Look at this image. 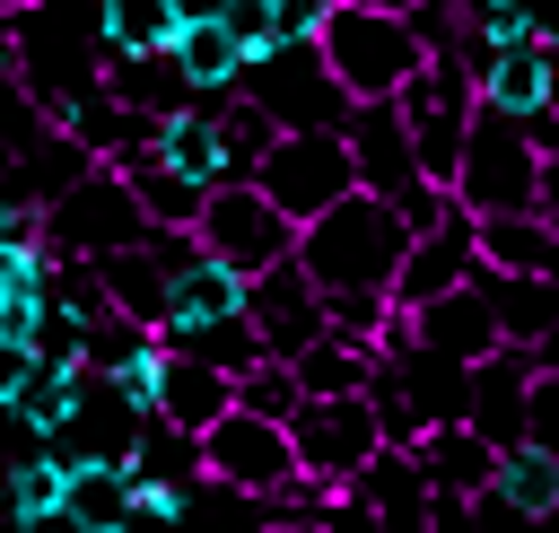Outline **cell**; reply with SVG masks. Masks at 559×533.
Returning a JSON list of instances; mask_svg holds the SVG:
<instances>
[{"label": "cell", "mask_w": 559, "mask_h": 533, "mask_svg": "<svg viewBox=\"0 0 559 533\" xmlns=\"http://www.w3.org/2000/svg\"><path fill=\"white\" fill-rule=\"evenodd\" d=\"M402 245H411V218L393 201H376V192H341L323 218L297 227V262H306V280L323 297H341V288H384L393 297Z\"/></svg>", "instance_id": "obj_1"}, {"label": "cell", "mask_w": 559, "mask_h": 533, "mask_svg": "<svg viewBox=\"0 0 559 533\" xmlns=\"http://www.w3.org/2000/svg\"><path fill=\"white\" fill-rule=\"evenodd\" d=\"M314 52H323V70L341 79V96L349 105H367V96H402V79L428 61V44H419V26L411 17H384V9H323V35H314Z\"/></svg>", "instance_id": "obj_2"}, {"label": "cell", "mask_w": 559, "mask_h": 533, "mask_svg": "<svg viewBox=\"0 0 559 533\" xmlns=\"http://www.w3.org/2000/svg\"><path fill=\"white\" fill-rule=\"evenodd\" d=\"M341 140H349V166H358V192H376V201H393V210H402L411 227H437V218L454 210V192L419 175V149H411V131H402V114H393V96H367V105H349V114H341Z\"/></svg>", "instance_id": "obj_3"}, {"label": "cell", "mask_w": 559, "mask_h": 533, "mask_svg": "<svg viewBox=\"0 0 559 533\" xmlns=\"http://www.w3.org/2000/svg\"><path fill=\"white\" fill-rule=\"evenodd\" d=\"M393 114H402V131H411V149H419V175L454 192V166H463L472 114H480V87H472L463 52H428V61H419V70L402 79Z\"/></svg>", "instance_id": "obj_4"}, {"label": "cell", "mask_w": 559, "mask_h": 533, "mask_svg": "<svg viewBox=\"0 0 559 533\" xmlns=\"http://www.w3.org/2000/svg\"><path fill=\"white\" fill-rule=\"evenodd\" d=\"M148 218H140V192L122 166H87L61 201H44V253H79V262H105L122 245H140Z\"/></svg>", "instance_id": "obj_5"}, {"label": "cell", "mask_w": 559, "mask_h": 533, "mask_svg": "<svg viewBox=\"0 0 559 533\" xmlns=\"http://www.w3.org/2000/svg\"><path fill=\"white\" fill-rule=\"evenodd\" d=\"M533 175H542V140L533 122H507V114H472V140H463V166H454V201L472 218L489 210H533Z\"/></svg>", "instance_id": "obj_6"}, {"label": "cell", "mask_w": 559, "mask_h": 533, "mask_svg": "<svg viewBox=\"0 0 559 533\" xmlns=\"http://www.w3.org/2000/svg\"><path fill=\"white\" fill-rule=\"evenodd\" d=\"M192 236H201V253H210V262H227V271H245V280L297 253V218H288L262 183H210V201H201Z\"/></svg>", "instance_id": "obj_7"}, {"label": "cell", "mask_w": 559, "mask_h": 533, "mask_svg": "<svg viewBox=\"0 0 559 533\" xmlns=\"http://www.w3.org/2000/svg\"><path fill=\"white\" fill-rule=\"evenodd\" d=\"M288 446H297V472L306 481L349 489L367 472V454L384 446V428H376V402L367 393H306L288 411Z\"/></svg>", "instance_id": "obj_8"}, {"label": "cell", "mask_w": 559, "mask_h": 533, "mask_svg": "<svg viewBox=\"0 0 559 533\" xmlns=\"http://www.w3.org/2000/svg\"><path fill=\"white\" fill-rule=\"evenodd\" d=\"M253 183L306 227V218H323L341 192H358V166H349V140H341V131H280V140L262 149Z\"/></svg>", "instance_id": "obj_9"}, {"label": "cell", "mask_w": 559, "mask_h": 533, "mask_svg": "<svg viewBox=\"0 0 559 533\" xmlns=\"http://www.w3.org/2000/svg\"><path fill=\"white\" fill-rule=\"evenodd\" d=\"M245 96H253L280 131H341V114H349V96H341V79L323 70L314 44H271V52L245 70Z\"/></svg>", "instance_id": "obj_10"}, {"label": "cell", "mask_w": 559, "mask_h": 533, "mask_svg": "<svg viewBox=\"0 0 559 533\" xmlns=\"http://www.w3.org/2000/svg\"><path fill=\"white\" fill-rule=\"evenodd\" d=\"M201 472L227 481V489H253V498H280L297 481V446H288V419H262V411H227L218 428H201Z\"/></svg>", "instance_id": "obj_11"}, {"label": "cell", "mask_w": 559, "mask_h": 533, "mask_svg": "<svg viewBox=\"0 0 559 533\" xmlns=\"http://www.w3.org/2000/svg\"><path fill=\"white\" fill-rule=\"evenodd\" d=\"M463 70H472V87H480L489 114H507V122H542L550 114V44L542 35H524V44L463 35Z\"/></svg>", "instance_id": "obj_12"}, {"label": "cell", "mask_w": 559, "mask_h": 533, "mask_svg": "<svg viewBox=\"0 0 559 533\" xmlns=\"http://www.w3.org/2000/svg\"><path fill=\"white\" fill-rule=\"evenodd\" d=\"M245 315H253V332H262V350H271V358H297L306 341H323V332H332V323H323V288L306 280V262H297V253L245 280Z\"/></svg>", "instance_id": "obj_13"}, {"label": "cell", "mask_w": 559, "mask_h": 533, "mask_svg": "<svg viewBox=\"0 0 559 533\" xmlns=\"http://www.w3.org/2000/svg\"><path fill=\"white\" fill-rule=\"evenodd\" d=\"M472 271H480V245H472V210L454 201L437 227H411V245H402V271H393V306L411 315V306H428V297L463 288Z\"/></svg>", "instance_id": "obj_14"}, {"label": "cell", "mask_w": 559, "mask_h": 533, "mask_svg": "<svg viewBox=\"0 0 559 533\" xmlns=\"http://www.w3.org/2000/svg\"><path fill=\"white\" fill-rule=\"evenodd\" d=\"M411 341H419V350H437V358H454V367H480L489 350H507V341H498V315H489L480 271H472L463 288H445V297L411 306Z\"/></svg>", "instance_id": "obj_15"}, {"label": "cell", "mask_w": 559, "mask_h": 533, "mask_svg": "<svg viewBox=\"0 0 559 533\" xmlns=\"http://www.w3.org/2000/svg\"><path fill=\"white\" fill-rule=\"evenodd\" d=\"M70 402H79V367H61V358H17V367L0 376V419H9L17 437H35V446L61 437Z\"/></svg>", "instance_id": "obj_16"}, {"label": "cell", "mask_w": 559, "mask_h": 533, "mask_svg": "<svg viewBox=\"0 0 559 533\" xmlns=\"http://www.w3.org/2000/svg\"><path fill=\"white\" fill-rule=\"evenodd\" d=\"M236 411V376L227 367H210V358H192V350H166V367H157V419L166 428H218Z\"/></svg>", "instance_id": "obj_17"}, {"label": "cell", "mask_w": 559, "mask_h": 533, "mask_svg": "<svg viewBox=\"0 0 559 533\" xmlns=\"http://www.w3.org/2000/svg\"><path fill=\"white\" fill-rule=\"evenodd\" d=\"M524 393H533V350H489V358L472 367L463 419H472L489 446H515V437H524Z\"/></svg>", "instance_id": "obj_18"}, {"label": "cell", "mask_w": 559, "mask_h": 533, "mask_svg": "<svg viewBox=\"0 0 559 533\" xmlns=\"http://www.w3.org/2000/svg\"><path fill=\"white\" fill-rule=\"evenodd\" d=\"M480 288H489V315H498L507 350H542L559 332V280L550 271H480Z\"/></svg>", "instance_id": "obj_19"}, {"label": "cell", "mask_w": 559, "mask_h": 533, "mask_svg": "<svg viewBox=\"0 0 559 533\" xmlns=\"http://www.w3.org/2000/svg\"><path fill=\"white\" fill-rule=\"evenodd\" d=\"M349 489L384 516V533H419V524H428V507H437V489H428V472H419V454H411V446H376V454H367V472H358Z\"/></svg>", "instance_id": "obj_20"}, {"label": "cell", "mask_w": 559, "mask_h": 533, "mask_svg": "<svg viewBox=\"0 0 559 533\" xmlns=\"http://www.w3.org/2000/svg\"><path fill=\"white\" fill-rule=\"evenodd\" d=\"M96 280H105V306H114V315H131V323L166 332V306H175V271L157 262V245H148V236H140V245H122V253H105V262H96Z\"/></svg>", "instance_id": "obj_21"}, {"label": "cell", "mask_w": 559, "mask_h": 533, "mask_svg": "<svg viewBox=\"0 0 559 533\" xmlns=\"http://www.w3.org/2000/svg\"><path fill=\"white\" fill-rule=\"evenodd\" d=\"M411 454H419L428 489H445V498H480V489H489V472H498V446H489L472 419H445V428H428Z\"/></svg>", "instance_id": "obj_22"}, {"label": "cell", "mask_w": 559, "mask_h": 533, "mask_svg": "<svg viewBox=\"0 0 559 533\" xmlns=\"http://www.w3.org/2000/svg\"><path fill=\"white\" fill-rule=\"evenodd\" d=\"M166 52H175V70H183V87H192V96H236V87H245V70H253V61H245V44L227 35V17H192V26H175V44H166Z\"/></svg>", "instance_id": "obj_23"}, {"label": "cell", "mask_w": 559, "mask_h": 533, "mask_svg": "<svg viewBox=\"0 0 559 533\" xmlns=\"http://www.w3.org/2000/svg\"><path fill=\"white\" fill-rule=\"evenodd\" d=\"M105 96L114 105H131V114H183L192 105V87H183V70H175V52H105Z\"/></svg>", "instance_id": "obj_24"}, {"label": "cell", "mask_w": 559, "mask_h": 533, "mask_svg": "<svg viewBox=\"0 0 559 533\" xmlns=\"http://www.w3.org/2000/svg\"><path fill=\"white\" fill-rule=\"evenodd\" d=\"M157 157L192 183H227V140H218V96H192L183 114L157 122Z\"/></svg>", "instance_id": "obj_25"}, {"label": "cell", "mask_w": 559, "mask_h": 533, "mask_svg": "<svg viewBox=\"0 0 559 533\" xmlns=\"http://www.w3.org/2000/svg\"><path fill=\"white\" fill-rule=\"evenodd\" d=\"M271 524H280V507H271V498L227 489V481H210V472H192V481H183L175 533H271Z\"/></svg>", "instance_id": "obj_26"}, {"label": "cell", "mask_w": 559, "mask_h": 533, "mask_svg": "<svg viewBox=\"0 0 559 533\" xmlns=\"http://www.w3.org/2000/svg\"><path fill=\"white\" fill-rule=\"evenodd\" d=\"M9 157H17V175H9V183H17V192H26L35 210H44V201H61V192H70V183H79V175L96 166V157H87V149H79V140L61 131V122H44L35 140H17Z\"/></svg>", "instance_id": "obj_27"}, {"label": "cell", "mask_w": 559, "mask_h": 533, "mask_svg": "<svg viewBox=\"0 0 559 533\" xmlns=\"http://www.w3.org/2000/svg\"><path fill=\"white\" fill-rule=\"evenodd\" d=\"M472 245H480V271H550L559 227L533 210H489V218H472Z\"/></svg>", "instance_id": "obj_28"}, {"label": "cell", "mask_w": 559, "mask_h": 533, "mask_svg": "<svg viewBox=\"0 0 559 533\" xmlns=\"http://www.w3.org/2000/svg\"><path fill=\"white\" fill-rule=\"evenodd\" d=\"M218 315H245V271L210 262L201 245L175 262V306H166V332L175 323H218Z\"/></svg>", "instance_id": "obj_29"}, {"label": "cell", "mask_w": 559, "mask_h": 533, "mask_svg": "<svg viewBox=\"0 0 559 533\" xmlns=\"http://www.w3.org/2000/svg\"><path fill=\"white\" fill-rule=\"evenodd\" d=\"M61 498H70V463H61L52 446H26V454L0 463V516H9L17 533H26L35 516H52Z\"/></svg>", "instance_id": "obj_30"}, {"label": "cell", "mask_w": 559, "mask_h": 533, "mask_svg": "<svg viewBox=\"0 0 559 533\" xmlns=\"http://www.w3.org/2000/svg\"><path fill=\"white\" fill-rule=\"evenodd\" d=\"M489 489H498L515 516H533V524H542V516L559 507V454H542V446H524V437H515V446H498Z\"/></svg>", "instance_id": "obj_31"}, {"label": "cell", "mask_w": 559, "mask_h": 533, "mask_svg": "<svg viewBox=\"0 0 559 533\" xmlns=\"http://www.w3.org/2000/svg\"><path fill=\"white\" fill-rule=\"evenodd\" d=\"M122 175H131V192H140V218H148V227H192V218H201V201H210V183L175 175L157 149H148L140 166H122Z\"/></svg>", "instance_id": "obj_32"}, {"label": "cell", "mask_w": 559, "mask_h": 533, "mask_svg": "<svg viewBox=\"0 0 559 533\" xmlns=\"http://www.w3.org/2000/svg\"><path fill=\"white\" fill-rule=\"evenodd\" d=\"M288 367H297V393H367V376H376V350H367V341H341V332H323V341H306Z\"/></svg>", "instance_id": "obj_33"}, {"label": "cell", "mask_w": 559, "mask_h": 533, "mask_svg": "<svg viewBox=\"0 0 559 533\" xmlns=\"http://www.w3.org/2000/svg\"><path fill=\"white\" fill-rule=\"evenodd\" d=\"M166 350H192V358H210V367H227V376H245L253 358H271L262 350V332H253V315H218V323H175V332H157Z\"/></svg>", "instance_id": "obj_34"}, {"label": "cell", "mask_w": 559, "mask_h": 533, "mask_svg": "<svg viewBox=\"0 0 559 533\" xmlns=\"http://www.w3.org/2000/svg\"><path fill=\"white\" fill-rule=\"evenodd\" d=\"M87 533H105V524H122L131 516V463H105V454H87V463H70V498H61Z\"/></svg>", "instance_id": "obj_35"}, {"label": "cell", "mask_w": 559, "mask_h": 533, "mask_svg": "<svg viewBox=\"0 0 559 533\" xmlns=\"http://www.w3.org/2000/svg\"><path fill=\"white\" fill-rule=\"evenodd\" d=\"M96 44L105 52H166L175 44V0H96Z\"/></svg>", "instance_id": "obj_36"}, {"label": "cell", "mask_w": 559, "mask_h": 533, "mask_svg": "<svg viewBox=\"0 0 559 533\" xmlns=\"http://www.w3.org/2000/svg\"><path fill=\"white\" fill-rule=\"evenodd\" d=\"M218 140H227V183H253V166H262V149L280 140V122L236 87V96H218Z\"/></svg>", "instance_id": "obj_37"}, {"label": "cell", "mask_w": 559, "mask_h": 533, "mask_svg": "<svg viewBox=\"0 0 559 533\" xmlns=\"http://www.w3.org/2000/svg\"><path fill=\"white\" fill-rule=\"evenodd\" d=\"M306 393H297V367L288 358H253L245 376H236V411H262V419H288Z\"/></svg>", "instance_id": "obj_38"}, {"label": "cell", "mask_w": 559, "mask_h": 533, "mask_svg": "<svg viewBox=\"0 0 559 533\" xmlns=\"http://www.w3.org/2000/svg\"><path fill=\"white\" fill-rule=\"evenodd\" d=\"M52 315H70V323H96V315H105V280H96V262L52 253Z\"/></svg>", "instance_id": "obj_39"}, {"label": "cell", "mask_w": 559, "mask_h": 533, "mask_svg": "<svg viewBox=\"0 0 559 533\" xmlns=\"http://www.w3.org/2000/svg\"><path fill=\"white\" fill-rule=\"evenodd\" d=\"M157 367H166V341H140L131 358H114V367H105V384H114L140 419H157ZM87 376H96V367H87Z\"/></svg>", "instance_id": "obj_40"}, {"label": "cell", "mask_w": 559, "mask_h": 533, "mask_svg": "<svg viewBox=\"0 0 559 533\" xmlns=\"http://www.w3.org/2000/svg\"><path fill=\"white\" fill-rule=\"evenodd\" d=\"M524 446L559 454V376H550V367H533V393H524Z\"/></svg>", "instance_id": "obj_41"}, {"label": "cell", "mask_w": 559, "mask_h": 533, "mask_svg": "<svg viewBox=\"0 0 559 533\" xmlns=\"http://www.w3.org/2000/svg\"><path fill=\"white\" fill-rule=\"evenodd\" d=\"M17 245H44V210L17 183H0V253H17Z\"/></svg>", "instance_id": "obj_42"}, {"label": "cell", "mask_w": 559, "mask_h": 533, "mask_svg": "<svg viewBox=\"0 0 559 533\" xmlns=\"http://www.w3.org/2000/svg\"><path fill=\"white\" fill-rule=\"evenodd\" d=\"M323 9H332V0H271L280 44H314V35H323Z\"/></svg>", "instance_id": "obj_43"}, {"label": "cell", "mask_w": 559, "mask_h": 533, "mask_svg": "<svg viewBox=\"0 0 559 533\" xmlns=\"http://www.w3.org/2000/svg\"><path fill=\"white\" fill-rule=\"evenodd\" d=\"M419 533H480V516H472V498H445V489H437V507H428Z\"/></svg>", "instance_id": "obj_44"}, {"label": "cell", "mask_w": 559, "mask_h": 533, "mask_svg": "<svg viewBox=\"0 0 559 533\" xmlns=\"http://www.w3.org/2000/svg\"><path fill=\"white\" fill-rule=\"evenodd\" d=\"M533 218L559 227V149H542V175H533Z\"/></svg>", "instance_id": "obj_45"}, {"label": "cell", "mask_w": 559, "mask_h": 533, "mask_svg": "<svg viewBox=\"0 0 559 533\" xmlns=\"http://www.w3.org/2000/svg\"><path fill=\"white\" fill-rule=\"evenodd\" d=\"M192 17H227V0H175V26H192Z\"/></svg>", "instance_id": "obj_46"}, {"label": "cell", "mask_w": 559, "mask_h": 533, "mask_svg": "<svg viewBox=\"0 0 559 533\" xmlns=\"http://www.w3.org/2000/svg\"><path fill=\"white\" fill-rule=\"evenodd\" d=\"M26 533H87V524H79V516H70V507H52V516H35V524H26Z\"/></svg>", "instance_id": "obj_47"}, {"label": "cell", "mask_w": 559, "mask_h": 533, "mask_svg": "<svg viewBox=\"0 0 559 533\" xmlns=\"http://www.w3.org/2000/svg\"><path fill=\"white\" fill-rule=\"evenodd\" d=\"M533 35H542V44H559V0H533Z\"/></svg>", "instance_id": "obj_48"}, {"label": "cell", "mask_w": 559, "mask_h": 533, "mask_svg": "<svg viewBox=\"0 0 559 533\" xmlns=\"http://www.w3.org/2000/svg\"><path fill=\"white\" fill-rule=\"evenodd\" d=\"M341 9H384V17H411L419 0H341Z\"/></svg>", "instance_id": "obj_49"}, {"label": "cell", "mask_w": 559, "mask_h": 533, "mask_svg": "<svg viewBox=\"0 0 559 533\" xmlns=\"http://www.w3.org/2000/svg\"><path fill=\"white\" fill-rule=\"evenodd\" d=\"M533 367H550V376H559V332H550V341L533 350Z\"/></svg>", "instance_id": "obj_50"}, {"label": "cell", "mask_w": 559, "mask_h": 533, "mask_svg": "<svg viewBox=\"0 0 559 533\" xmlns=\"http://www.w3.org/2000/svg\"><path fill=\"white\" fill-rule=\"evenodd\" d=\"M550 122H559V44H550Z\"/></svg>", "instance_id": "obj_51"}, {"label": "cell", "mask_w": 559, "mask_h": 533, "mask_svg": "<svg viewBox=\"0 0 559 533\" xmlns=\"http://www.w3.org/2000/svg\"><path fill=\"white\" fill-rule=\"evenodd\" d=\"M271 533H323V524H271Z\"/></svg>", "instance_id": "obj_52"}, {"label": "cell", "mask_w": 559, "mask_h": 533, "mask_svg": "<svg viewBox=\"0 0 559 533\" xmlns=\"http://www.w3.org/2000/svg\"><path fill=\"white\" fill-rule=\"evenodd\" d=\"M105 533H122V524H105Z\"/></svg>", "instance_id": "obj_53"}]
</instances>
